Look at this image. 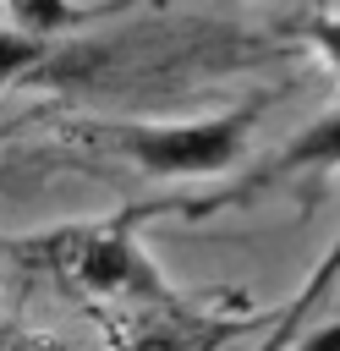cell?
Wrapping results in <instances>:
<instances>
[{
	"instance_id": "cell-1",
	"label": "cell",
	"mask_w": 340,
	"mask_h": 351,
	"mask_svg": "<svg viewBox=\"0 0 340 351\" xmlns=\"http://www.w3.org/2000/svg\"><path fill=\"white\" fill-rule=\"evenodd\" d=\"M241 33L219 22H154L126 38H60L49 60L38 66L33 82H60V88H104V93H170L186 82H203L214 71H236L258 60Z\"/></svg>"
},
{
	"instance_id": "cell-3",
	"label": "cell",
	"mask_w": 340,
	"mask_h": 351,
	"mask_svg": "<svg viewBox=\"0 0 340 351\" xmlns=\"http://www.w3.org/2000/svg\"><path fill=\"white\" fill-rule=\"evenodd\" d=\"M274 104V93H247L225 110L208 115H175V121H143V115H93L77 121L71 137L88 143L104 159H121L154 181H208V176H230L247 159V143L263 121V110Z\"/></svg>"
},
{
	"instance_id": "cell-6",
	"label": "cell",
	"mask_w": 340,
	"mask_h": 351,
	"mask_svg": "<svg viewBox=\"0 0 340 351\" xmlns=\"http://www.w3.org/2000/svg\"><path fill=\"white\" fill-rule=\"evenodd\" d=\"M302 38H307V49L340 77V11H313V16H302Z\"/></svg>"
},
{
	"instance_id": "cell-2",
	"label": "cell",
	"mask_w": 340,
	"mask_h": 351,
	"mask_svg": "<svg viewBox=\"0 0 340 351\" xmlns=\"http://www.w3.org/2000/svg\"><path fill=\"white\" fill-rule=\"evenodd\" d=\"M137 219H143L137 208H121L110 219H66L33 236H11L5 252L27 269H44L49 280H60L66 291L88 302H126V307H154V313L192 307L137 241Z\"/></svg>"
},
{
	"instance_id": "cell-4",
	"label": "cell",
	"mask_w": 340,
	"mask_h": 351,
	"mask_svg": "<svg viewBox=\"0 0 340 351\" xmlns=\"http://www.w3.org/2000/svg\"><path fill=\"white\" fill-rule=\"evenodd\" d=\"M340 170V104H329L324 115L302 121L274 154H263L258 165H247V176L236 186H225L219 197H203L192 203V214H208V208H225V203H247L269 186H285V181H324Z\"/></svg>"
},
{
	"instance_id": "cell-5",
	"label": "cell",
	"mask_w": 340,
	"mask_h": 351,
	"mask_svg": "<svg viewBox=\"0 0 340 351\" xmlns=\"http://www.w3.org/2000/svg\"><path fill=\"white\" fill-rule=\"evenodd\" d=\"M49 38H33V33H22V27H11V22H0V88H11V82H33L38 77V66L49 60Z\"/></svg>"
}]
</instances>
